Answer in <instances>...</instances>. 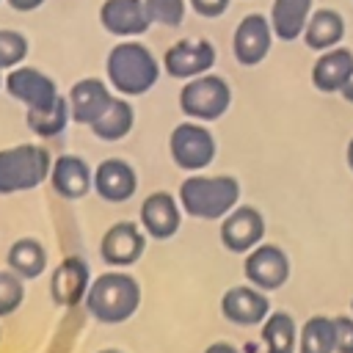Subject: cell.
<instances>
[{
    "label": "cell",
    "instance_id": "20",
    "mask_svg": "<svg viewBox=\"0 0 353 353\" xmlns=\"http://www.w3.org/2000/svg\"><path fill=\"white\" fill-rule=\"evenodd\" d=\"M6 268L14 270L19 279L25 281H36L50 270V251L47 245L33 237V234H22L17 237L8 251H6Z\"/></svg>",
    "mask_w": 353,
    "mask_h": 353
},
{
    "label": "cell",
    "instance_id": "1",
    "mask_svg": "<svg viewBox=\"0 0 353 353\" xmlns=\"http://www.w3.org/2000/svg\"><path fill=\"white\" fill-rule=\"evenodd\" d=\"M143 303V284L127 268H108L91 279L83 312L99 325H121L138 314Z\"/></svg>",
    "mask_w": 353,
    "mask_h": 353
},
{
    "label": "cell",
    "instance_id": "29",
    "mask_svg": "<svg viewBox=\"0 0 353 353\" xmlns=\"http://www.w3.org/2000/svg\"><path fill=\"white\" fill-rule=\"evenodd\" d=\"M28 50H30V44H28L25 33L11 30V28H0V69L3 72L25 63Z\"/></svg>",
    "mask_w": 353,
    "mask_h": 353
},
{
    "label": "cell",
    "instance_id": "36",
    "mask_svg": "<svg viewBox=\"0 0 353 353\" xmlns=\"http://www.w3.org/2000/svg\"><path fill=\"white\" fill-rule=\"evenodd\" d=\"M345 163H347V168H350V174H353V135H350V141H347V146H345Z\"/></svg>",
    "mask_w": 353,
    "mask_h": 353
},
{
    "label": "cell",
    "instance_id": "10",
    "mask_svg": "<svg viewBox=\"0 0 353 353\" xmlns=\"http://www.w3.org/2000/svg\"><path fill=\"white\" fill-rule=\"evenodd\" d=\"M218 309H221V317L237 328H259L265 317L273 312V303H270V292L243 281L223 290Z\"/></svg>",
    "mask_w": 353,
    "mask_h": 353
},
{
    "label": "cell",
    "instance_id": "30",
    "mask_svg": "<svg viewBox=\"0 0 353 353\" xmlns=\"http://www.w3.org/2000/svg\"><path fill=\"white\" fill-rule=\"evenodd\" d=\"M146 6V17L152 25H165V28H176L185 19L188 11V0H143Z\"/></svg>",
    "mask_w": 353,
    "mask_h": 353
},
{
    "label": "cell",
    "instance_id": "2",
    "mask_svg": "<svg viewBox=\"0 0 353 353\" xmlns=\"http://www.w3.org/2000/svg\"><path fill=\"white\" fill-rule=\"evenodd\" d=\"M243 188L240 179L232 174H185V179L176 188V199L188 218L218 223L226 212H232L240 204Z\"/></svg>",
    "mask_w": 353,
    "mask_h": 353
},
{
    "label": "cell",
    "instance_id": "19",
    "mask_svg": "<svg viewBox=\"0 0 353 353\" xmlns=\"http://www.w3.org/2000/svg\"><path fill=\"white\" fill-rule=\"evenodd\" d=\"M99 22L110 36L132 39L149 30V17L143 0H105L99 6Z\"/></svg>",
    "mask_w": 353,
    "mask_h": 353
},
{
    "label": "cell",
    "instance_id": "24",
    "mask_svg": "<svg viewBox=\"0 0 353 353\" xmlns=\"http://www.w3.org/2000/svg\"><path fill=\"white\" fill-rule=\"evenodd\" d=\"M345 17L334 8H317L312 11L306 28H303V44L314 52H323V50H331L336 44H342L345 39Z\"/></svg>",
    "mask_w": 353,
    "mask_h": 353
},
{
    "label": "cell",
    "instance_id": "4",
    "mask_svg": "<svg viewBox=\"0 0 353 353\" xmlns=\"http://www.w3.org/2000/svg\"><path fill=\"white\" fill-rule=\"evenodd\" d=\"M55 154L44 143H14L0 149V196H17L50 182Z\"/></svg>",
    "mask_w": 353,
    "mask_h": 353
},
{
    "label": "cell",
    "instance_id": "35",
    "mask_svg": "<svg viewBox=\"0 0 353 353\" xmlns=\"http://www.w3.org/2000/svg\"><path fill=\"white\" fill-rule=\"evenodd\" d=\"M339 94H342V99H345V102H350V105H353V69H350V74H347L345 85L339 88Z\"/></svg>",
    "mask_w": 353,
    "mask_h": 353
},
{
    "label": "cell",
    "instance_id": "12",
    "mask_svg": "<svg viewBox=\"0 0 353 353\" xmlns=\"http://www.w3.org/2000/svg\"><path fill=\"white\" fill-rule=\"evenodd\" d=\"M185 218L188 215H185L176 193H171V190H152L138 204V223L149 240H160V243L171 240L182 229Z\"/></svg>",
    "mask_w": 353,
    "mask_h": 353
},
{
    "label": "cell",
    "instance_id": "38",
    "mask_svg": "<svg viewBox=\"0 0 353 353\" xmlns=\"http://www.w3.org/2000/svg\"><path fill=\"white\" fill-rule=\"evenodd\" d=\"M3 77H6V72L0 69V91H3Z\"/></svg>",
    "mask_w": 353,
    "mask_h": 353
},
{
    "label": "cell",
    "instance_id": "25",
    "mask_svg": "<svg viewBox=\"0 0 353 353\" xmlns=\"http://www.w3.org/2000/svg\"><path fill=\"white\" fill-rule=\"evenodd\" d=\"M314 0H273L270 6V25L279 41H295L303 36V28L312 17Z\"/></svg>",
    "mask_w": 353,
    "mask_h": 353
},
{
    "label": "cell",
    "instance_id": "32",
    "mask_svg": "<svg viewBox=\"0 0 353 353\" xmlns=\"http://www.w3.org/2000/svg\"><path fill=\"white\" fill-rule=\"evenodd\" d=\"M188 3H190V8H193L199 17L215 19V17L226 14V8H229L232 0H188Z\"/></svg>",
    "mask_w": 353,
    "mask_h": 353
},
{
    "label": "cell",
    "instance_id": "11",
    "mask_svg": "<svg viewBox=\"0 0 353 353\" xmlns=\"http://www.w3.org/2000/svg\"><path fill=\"white\" fill-rule=\"evenodd\" d=\"M146 232L138 221H116L99 237V259L108 268H132L146 254Z\"/></svg>",
    "mask_w": 353,
    "mask_h": 353
},
{
    "label": "cell",
    "instance_id": "37",
    "mask_svg": "<svg viewBox=\"0 0 353 353\" xmlns=\"http://www.w3.org/2000/svg\"><path fill=\"white\" fill-rule=\"evenodd\" d=\"M94 353H124L121 347H99V350H94Z\"/></svg>",
    "mask_w": 353,
    "mask_h": 353
},
{
    "label": "cell",
    "instance_id": "40",
    "mask_svg": "<svg viewBox=\"0 0 353 353\" xmlns=\"http://www.w3.org/2000/svg\"><path fill=\"white\" fill-rule=\"evenodd\" d=\"M0 342H3V328H0Z\"/></svg>",
    "mask_w": 353,
    "mask_h": 353
},
{
    "label": "cell",
    "instance_id": "21",
    "mask_svg": "<svg viewBox=\"0 0 353 353\" xmlns=\"http://www.w3.org/2000/svg\"><path fill=\"white\" fill-rule=\"evenodd\" d=\"M353 69V50L336 44L331 50L317 52V61L312 63V85L320 94H339L347 74Z\"/></svg>",
    "mask_w": 353,
    "mask_h": 353
},
{
    "label": "cell",
    "instance_id": "7",
    "mask_svg": "<svg viewBox=\"0 0 353 353\" xmlns=\"http://www.w3.org/2000/svg\"><path fill=\"white\" fill-rule=\"evenodd\" d=\"M290 276H292V262L279 243L262 240L248 254H243V279L265 292L281 290L290 281Z\"/></svg>",
    "mask_w": 353,
    "mask_h": 353
},
{
    "label": "cell",
    "instance_id": "18",
    "mask_svg": "<svg viewBox=\"0 0 353 353\" xmlns=\"http://www.w3.org/2000/svg\"><path fill=\"white\" fill-rule=\"evenodd\" d=\"M113 88L108 80H99V77H80L77 83H72V88L66 91V99H69V113H72V121L74 124H83V127H91L99 113L110 105L113 99Z\"/></svg>",
    "mask_w": 353,
    "mask_h": 353
},
{
    "label": "cell",
    "instance_id": "34",
    "mask_svg": "<svg viewBox=\"0 0 353 353\" xmlns=\"http://www.w3.org/2000/svg\"><path fill=\"white\" fill-rule=\"evenodd\" d=\"M14 11H22V14H28V11H36L39 6H44V0H6Z\"/></svg>",
    "mask_w": 353,
    "mask_h": 353
},
{
    "label": "cell",
    "instance_id": "26",
    "mask_svg": "<svg viewBox=\"0 0 353 353\" xmlns=\"http://www.w3.org/2000/svg\"><path fill=\"white\" fill-rule=\"evenodd\" d=\"M69 121H72V113H69V99L66 97H58L47 108L25 110V127L36 138H41V141H50V138L63 135V130L69 127Z\"/></svg>",
    "mask_w": 353,
    "mask_h": 353
},
{
    "label": "cell",
    "instance_id": "23",
    "mask_svg": "<svg viewBox=\"0 0 353 353\" xmlns=\"http://www.w3.org/2000/svg\"><path fill=\"white\" fill-rule=\"evenodd\" d=\"M262 353H298V320L287 309H273L259 325Z\"/></svg>",
    "mask_w": 353,
    "mask_h": 353
},
{
    "label": "cell",
    "instance_id": "17",
    "mask_svg": "<svg viewBox=\"0 0 353 353\" xmlns=\"http://www.w3.org/2000/svg\"><path fill=\"white\" fill-rule=\"evenodd\" d=\"M138 171L124 157H105L94 165V193L105 204H127L138 193Z\"/></svg>",
    "mask_w": 353,
    "mask_h": 353
},
{
    "label": "cell",
    "instance_id": "14",
    "mask_svg": "<svg viewBox=\"0 0 353 353\" xmlns=\"http://www.w3.org/2000/svg\"><path fill=\"white\" fill-rule=\"evenodd\" d=\"M3 91H6L11 99L22 102L25 110L47 108V105H52V102L61 97V94H58V83H55L47 72H41V69H36V66H28V63H19V66H14V69L6 72V77H3Z\"/></svg>",
    "mask_w": 353,
    "mask_h": 353
},
{
    "label": "cell",
    "instance_id": "33",
    "mask_svg": "<svg viewBox=\"0 0 353 353\" xmlns=\"http://www.w3.org/2000/svg\"><path fill=\"white\" fill-rule=\"evenodd\" d=\"M201 353H243V347H237L234 342H226V339H215Z\"/></svg>",
    "mask_w": 353,
    "mask_h": 353
},
{
    "label": "cell",
    "instance_id": "3",
    "mask_svg": "<svg viewBox=\"0 0 353 353\" xmlns=\"http://www.w3.org/2000/svg\"><path fill=\"white\" fill-rule=\"evenodd\" d=\"M163 63L138 39H121L105 58V80L121 97H143L160 80Z\"/></svg>",
    "mask_w": 353,
    "mask_h": 353
},
{
    "label": "cell",
    "instance_id": "39",
    "mask_svg": "<svg viewBox=\"0 0 353 353\" xmlns=\"http://www.w3.org/2000/svg\"><path fill=\"white\" fill-rule=\"evenodd\" d=\"M350 314H353V298H350Z\"/></svg>",
    "mask_w": 353,
    "mask_h": 353
},
{
    "label": "cell",
    "instance_id": "8",
    "mask_svg": "<svg viewBox=\"0 0 353 353\" xmlns=\"http://www.w3.org/2000/svg\"><path fill=\"white\" fill-rule=\"evenodd\" d=\"M91 265L80 254H63L55 268H50V301L69 312V309H83L85 292L91 287Z\"/></svg>",
    "mask_w": 353,
    "mask_h": 353
},
{
    "label": "cell",
    "instance_id": "28",
    "mask_svg": "<svg viewBox=\"0 0 353 353\" xmlns=\"http://www.w3.org/2000/svg\"><path fill=\"white\" fill-rule=\"evenodd\" d=\"M22 303H25V279H19L8 268H0V320L17 314Z\"/></svg>",
    "mask_w": 353,
    "mask_h": 353
},
{
    "label": "cell",
    "instance_id": "5",
    "mask_svg": "<svg viewBox=\"0 0 353 353\" xmlns=\"http://www.w3.org/2000/svg\"><path fill=\"white\" fill-rule=\"evenodd\" d=\"M176 102H179V110L185 113V119L212 124V121H218L229 113L232 85L226 83V77L207 72V74L185 80L182 88H179Z\"/></svg>",
    "mask_w": 353,
    "mask_h": 353
},
{
    "label": "cell",
    "instance_id": "22",
    "mask_svg": "<svg viewBox=\"0 0 353 353\" xmlns=\"http://www.w3.org/2000/svg\"><path fill=\"white\" fill-rule=\"evenodd\" d=\"M132 127H135V108H132L130 97L113 94L110 105L99 113V119L88 130L102 143H119L132 132Z\"/></svg>",
    "mask_w": 353,
    "mask_h": 353
},
{
    "label": "cell",
    "instance_id": "9",
    "mask_svg": "<svg viewBox=\"0 0 353 353\" xmlns=\"http://www.w3.org/2000/svg\"><path fill=\"white\" fill-rule=\"evenodd\" d=\"M268 221L259 207L254 204H237L232 212H226L218 221V240L229 254H248L254 245L265 240Z\"/></svg>",
    "mask_w": 353,
    "mask_h": 353
},
{
    "label": "cell",
    "instance_id": "16",
    "mask_svg": "<svg viewBox=\"0 0 353 353\" xmlns=\"http://www.w3.org/2000/svg\"><path fill=\"white\" fill-rule=\"evenodd\" d=\"M273 25L265 14H245L232 36V52L240 66H259L273 47Z\"/></svg>",
    "mask_w": 353,
    "mask_h": 353
},
{
    "label": "cell",
    "instance_id": "6",
    "mask_svg": "<svg viewBox=\"0 0 353 353\" xmlns=\"http://www.w3.org/2000/svg\"><path fill=\"white\" fill-rule=\"evenodd\" d=\"M168 154H171V163L185 174L207 171L215 163L218 141H215L210 124L185 119L168 135Z\"/></svg>",
    "mask_w": 353,
    "mask_h": 353
},
{
    "label": "cell",
    "instance_id": "13",
    "mask_svg": "<svg viewBox=\"0 0 353 353\" xmlns=\"http://www.w3.org/2000/svg\"><path fill=\"white\" fill-rule=\"evenodd\" d=\"M218 61V52H215V44L210 39H201V36H190V39H179L174 41L165 55H163V69L168 77L174 80H190V77H199V74H207L212 72Z\"/></svg>",
    "mask_w": 353,
    "mask_h": 353
},
{
    "label": "cell",
    "instance_id": "27",
    "mask_svg": "<svg viewBox=\"0 0 353 353\" xmlns=\"http://www.w3.org/2000/svg\"><path fill=\"white\" fill-rule=\"evenodd\" d=\"M298 353H336L334 317L331 314H309L298 325Z\"/></svg>",
    "mask_w": 353,
    "mask_h": 353
},
{
    "label": "cell",
    "instance_id": "15",
    "mask_svg": "<svg viewBox=\"0 0 353 353\" xmlns=\"http://www.w3.org/2000/svg\"><path fill=\"white\" fill-rule=\"evenodd\" d=\"M52 193L63 201H80L88 193H94V165L83 154H55L52 168H50V182Z\"/></svg>",
    "mask_w": 353,
    "mask_h": 353
},
{
    "label": "cell",
    "instance_id": "31",
    "mask_svg": "<svg viewBox=\"0 0 353 353\" xmlns=\"http://www.w3.org/2000/svg\"><path fill=\"white\" fill-rule=\"evenodd\" d=\"M336 353H353V314H334Z\"/></svg>",
    "mask_w": 353,
    "mask_h": 353
}]
</instances>
